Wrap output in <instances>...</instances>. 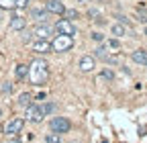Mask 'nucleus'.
Listing matches in <instances>:
<instances>
[{"mask_svg": "<svg viewBox=\"0 0 147 143\" xmlns=\"http://www.w3.org/2000/svg\"><path fill=\"white\" fill-rule=\"evenodd\" d=\"M37 39H49L51 35H55V29H53V25H49V23H39V25H35V29L31 31Z\"/></svg>", "mask_w": 147, "mask_h": 143, "instance_id": "nucleus-5", "label": "nucleus"}, {"mask_svg": "<svg viewBox=\"0 0 147 143\" xmlns=\"http://www.w3.org/2000/svg\"><path fill=\"white\" fill-rule=\"evenodd\" d=\"M29 78L35 86H43L49 78V63L45 59H35L29 65Z\"/></svg>", "mask_w": 147, "mask_h": 143, "instance_id": "nucleus-1", "label": "nucleus"}, {"mask_svg": "<svg viewBox=\"0 0 147 143\" xmlns=\"http://www.w3.org/2000/svg\"><path fill=\"white\" fill-rule=\"evenodd\" d=\"M25 27H27V19H23V16H12L10 23H8L10 31H23Z\"/></svg>", "mask_w": 147, "mask_h": 143, "instance_id": "nucleus-13", "label": "nucleus"}, {"mask_svg": "<svg viewBox=\"0 0 147 143\" xmlns=\"http://www.w3.org/2000/svg\"><path fill=\"white\" fill-rule=\"evenodd\" d=\"M6 143H23V141L18 139V135H16V137H8V139H6Z\"/></svg>", "mask_w": 147, "mask_h": 143, "instance_id": "nucleus-28", "label": "nucleus"}, {"mask_svg": "<svg viewBox=\"0 0 147 143\" xmlns=\"http://www.w3.org/2000/svg\"><path fill=\"white\" fill-rule=\"evenodd\" d=\"M14 78L21 82V80H25V78H29V65H25V63H18L16 67H14Z\"/></svg>", "mask_w": 147, "mask_h": 143, "instance_id": "nucleus-15", "label": "nucleus"}, {"mask_svg": "<svg viewBox=\"0 0 147 143\" xmlns=\"http://www.w3.org/2000/svg\"><path fill=\"white\" fill-rule=\"evenodd\" d=\"M71 129V123L65 119V117H53L49 121V131L55 133V135H61V133H69Z\"/></svg>", "mask_w": 147, "mask_h": 143, "instance_id": "nucleus-2", "label": "nucleus"}, {"mask_svg": "<svg viewBox=\"0 0 147 143\" xmlns=\"http://www.w3.org/2000/svg\"><path fill=\"white\" fill-rule=\"evenodd\" d=\"M23 127H25V119L16 117V119H12V121H8V123H6V127H4V133H6L8 137H16L18 133L23 131Z\"/></svg>", "mask_w": 147, "mask_h": 143, "instance_id": "nucleus-6", "label": "nucleus"}, {"mask_svg": "<svg viewBox=\"0 0 147 143\" xmlns=\"http://www.w3.org/2000/svg\"><path fill=\"white\" fill-rule=\"evenodd\" d=\"M74 47V39L71 37H65V35H57V37L51 39V49L57 51V53H63V51H69Z\"/></svg>", "mask_w": 147, "mask_h": 143, "instance_id": "nucleus-3", "label": "nucleus"}, {"mask_svg": "<svg viewBox=\"0 0 147 143\" xmlns=\"http://www.w3.org/2000/svg\"><path fill=\"white\" fill-rule=\"evenodd\" d=\"M94 57H98V59H102V61H106V63H117V57H110V55H108V47H106L104 43H100V45L94 49Z\"/></svg>", "mask_w": 147, "mask_h": 143, "instance_id": "nucleus-9", "label": "nucleus"}, {"mask_svg": "<svg viewBox=\"0 0 147 143\" xmlns=\"http://www.w3.org/2000/svg\"><path fill=\"white\" fill-rule=\"evenodd\" d=\"M131 59H133L135 63L147 67V49H135V51L131 53Z\"/></svg>", "mask_w": 147, "mask_h": 143, "instance_id": "nucleus-12", "label": "nucleus"}, {"mask_svg": "<svg viewBox=\"0 0 147 143\" xmlns=\"http://www.w3.org/2000/svg\"><path fill=\"white\" fill-rule=\"evenodd\" d=\"M0 8L2 10H12V8H16V2L14 0H0Z\"/></svg>", "mask_w": 147, "mask_h": 143, "instance_id": "nucleus-20", "label": "nucleus"}, {"mask_svg": "<svg viewBox=\"0 0 147 143\" xmlns=\"http://www.w3.org/2000/svg\"><path fill=\"white\" fill-rule=\"evenodd\" d=\"M53 29H55V35H65V37H74V35H76V27L67 19H59L53 25Z\"/></svg>", "mask_w": 147, "mask_h": 143, "instance_id": "nucleus-4", "label": "nucleus"}, {"mask_svg": "<svg viewBox=\"0 0 147 143\" xmlns=\"http://www.w3.org/2000/svg\"><path fill=\"white\" fill-rule=\"evenodd\" d=\"M45 143H61V137L55 133H49V135H45Z\"/></svg>", "mask_w": 147, "mask_h": 143, "instance_id": "nucleus-22", "label": "nucleus"}, {"mask_svg": "<svg viewBox=\"0 0 147 143\" xmlns=\"http://www.w3.org/2000/svg\"><path fill=\"white\" fill-rule=\"evenodd\" d=\"M55 109H57V106H55V102H51V100H47V102H43V104H41V111H43V115H45V117L53 115V113H55Z\"/></svg>", "mask_w": 147, "mask_h": 143, "instance_id": "nucleus-17", "label": "nucleus"}, {"mask_svg": "<svg viewBox=\"0 0 147 143\" xmlns=\"http://www.w3.org/2000/svg\"><path fill=\"white\" fill-rule=\"evenodd\" d=\"M2 19H4V10H2V8H0V21H2Z\"/></svg>", "mask_w": 147, "mask_h": 143, "instance_id": "nucleus-30", "label": "nucleus"}, {"mask_svg": "<svg viewBox=\"0 0 147 143\" xmlns=\"http://www.w3.org/2000/svg\"><path fill=\"white\" fill-rule=\"evenodd\" d=\"M0 117H2V109H0Z\"/></svg>", "mask_w": 147, "mask_h": 143, "instance_id": "nucleus-31", "label": "nucleus"}, {"mask_svg": "<svg viewBox=\"0 0 147 143\" xmlns=\"http://www.w3.org/2000/svg\"><path fill=\"white\" fill-rule=\"evenodd\" d=\"M117 19H119V25H129V19L125 14H117Z\"/></svg>", "mask_w": 147, "mask_h": 143, "instance_id": "nucleus-26", "label": "nucleus"}, {"mask_svg": "<svg viewBox=\"0 0 147 143\" xmlns=\"http://www.w3.org/2000/svg\"><path fill=\"white\" fill-rule=\"evenodd\" d=\"M0 131H2V127H0Z\"/></svg>", "mask_w": 147, "mask_h": 143, "instance_id": "nucleus-33", "label": "nucleus"}, {"mask_svg": "<svg viewBox=\"0 0 147 143\" xmlns=\"http://www.w3.org/2000/svg\"><path fill=\"white\" fill-rule=\"evenodd\" d=\"M45 10L49 14H65V4L61 0H45Z\"/></svg>", "mask_w": 147, "mask_h": 143, "instance_id": "nucleus-8", "label": "nucleus"}, {"mask_svg": "<svg viewBox=\"0 0 147 143\" xmlns=\"http://www.w3.org/2000/svg\"><path fill=\"white\" fill-rule=\"evenodd\" d=\"M110 31H113V35H115V39H119V37H123V35L127 33V29L123 27V25H113V27H110Z\"/></svg>", "mask_w": 147, "mask_h": 143, "instance_id": "nucleus-18", "label": "nucleus"}, {"mask_svg": "<svg viewBox=\"0 0 147 143\" xmlns=\"http://www.w3.org/2000/svg\"><path fill=\"white\" fill-rule=\"evenodd\" d=\"M18 106H25V109H27V106L29 104H33V96L29 94V92H23V94H18Z\"/></svg>", "mask_w": 147, "mask_h": 143, "instance_id": "nucleus-16", "label": "nucleus"}, {"mask_svg": "<svg viewBox=\"0 0 147 143\" xmlns=\"http://www.w3.org/2000/svg\"><path fill=\"white\" fill-rule=\"evenodd\" d=\"M31 47H33V51H37V53H49V51H53L49 39H35V41L31 43Z\"/></svg>", "mask_w": 147, "mask_h": 143, "instance_id": "nucleus-10", "label": "nucleus"}, {"mask_svg": "<svg viewBox=\"0 0 147 143\" xmlns=\"http://www.w3.org/2000/svg\"><path fill=\"white\" fill-rule=\"evenodd\" d=\"M14 2H16V6H29L31 0H14Z\"/></svg>", "mask_w": 147, "mask_h": 143, "instance_id": "nucleus-27", "label": "nucleus"}, {"mask_svg": "<svg viewBox=\"0 0 147 143\" xmlns=\"http://www.w3.org/2000/svg\"><path fill=\"white\" fill-rule=\"evenodd\" d=\"M80 69L82 72H92L94 69V55H84L80 59Z\"/></svg>", "mask_w": 147, "mask_h": 143, "instance_id": "nucleus-14", "label": "nucleus"}, {"mask_svg": "<svg viewBox=\"0 0 147 143\" xmlns=\"http://www.w3.org/2000/svg\"><path fill=\"white\" fill-rule=\"evenodd\" d=\"M90 37H92V39H94L96 43H102V41H104V35H102L100 31H94V33H92V35H90Z\"/></svg>", "mask_w": 147, "mask_h": 143, "instance_id": "nucleus-23", "label": "nucleus"}, {"mask_svg": "<svg viewBox=\"0 0 147 143\" xmlns=\"http://www.w3.org/2000/svg\"><path fill=\"white\" fill-rule=\"evenodd\" d=\"M145 35H147V27H145Z\"/></svg>", "mask_w": 147, "mask_h": 143, "instance_id": "nucleus-32", "label": "nucleus"}, {"mask_svg": "<svg viewBox=\"0 0 147 143\" xmlns=\"http://www.w3.org/2000/svg\"><path fill=\"white\" fill-rule=\"evenodd\" d=\"M88 16H92V19H94V16H98V10H94V8H92V10L88 12Z\"/></svg>", "mask_w": 147, "mask_h": 143, "instance_id": "nucleus-29", "label": "nucleus"}, {"mask_svg": "<svg viewBox=\"0 0 147 143\" xmlns=\"http://www.w3.org/2000/svg\"><path fill=\"white\" fill-rule=\"evenodd\" d=\"M100 78H102V80H108V82H113V80H115V72L108 69V67H104V69L100 72Z\"/></svg>", "mask_w": 147, "mask_h": 143, "instance_id": "nucleus-19", "label": "nucleus"}, {"mask_svg": "<svg viewBox=\"0 0 147 143\" xmlns=\"http://www.w3.org/2000/svg\"><path fill=\"white\" fill-rule=\"evenodd\" d=\"M25 117H27V121L29 123H41L43 121V111H41V104H29L27 106V113H25Z\"/></svg>", "mask_w": 147, "mask_h": 143, "instance_id": "nucleus-7", "label": "nucleus"}, {"mask_svg": "<svg viewBox=\"0 0 147 143\" xmlns=\"http://www.w3.org/2000/svg\"><path fill=\"white\" fill-rule=\"evenodd\" d=\"M0 90H2L4 94H10V92H12V84H10V82H4V84H2V88H0Z\"/></svg>", "mask_w": 147, "mask_h": 143, "instance_id": "nucleus-24", "label": "nucleus"}, {"mask_svg": "<svg viewBox=\"0 0 147 143\" xmlns=\"http://www.w3.org/2000/svg\"><path fill=\"white\" fill-rule=\"evenodd\" d=\"M29 12H31V16H33L37 23H47V19H49V12L45 8H39V6H33Z\"/></svg>", "mask_w": 147, "mask_h": 143, "instance_id": "nucleus-11", "label": "nucleus"}, {"mask_svg": "<svg viewBox=\"0 0 147 143\" xmlns=\"http://www.w3.org/2000/svg\"><path fill=\"white\" fill-rule=\"evenodd\" d=\"M65 16H67V21L71 23V21H76V19H80V12H78V10H74V8H69V10L65 8Z\"/></svg>", "mask_w": 147, "mask_h": 143, "instance_id": "nucleus-21", "label": "nucleus"}, {"mask_svg": "<svg viewBox=\"0 0 147 143\" xmlns=\"http://www.w3.org/2000/svg\"><path fill=\"white\" fill-rule=\"evenodd\" d=\"M106 47H110V49H119L121 43H119V39H110V41L106 43Z\"/></svg>", "mask_w": 147, "mask_h": 143, "instance_id": "nucleus-25", "label": "nucleus"}]
</instances>
